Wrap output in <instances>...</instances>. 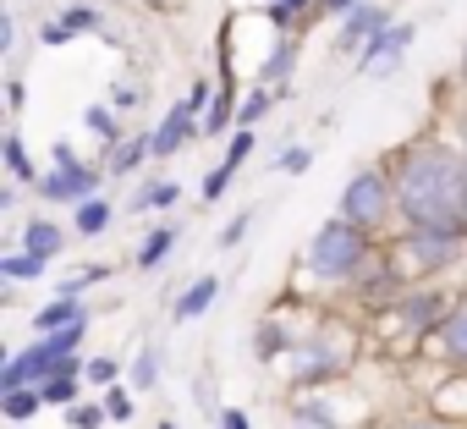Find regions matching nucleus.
<instances>
[{"instance_id": "nucleus-1", "label": "nucleus", "mask_w": 467, "mask_h": 429, "mask_svg": "<svg viewBox=\"0 0 467 429\" xmlns=\"http://www.w3.org/2000/svg\"><path fill=\"white\" fill-rule=\"evenodd\" d=\"M396 182V221L401 232L412 226H462V198H467V165L456 143L418 138L396 154L390 165Z\"/></svg>"}, {"instance_id": "nucleus-2", "label": "nucleus", "mask_w": 467, "mask_h": 429, "mask_svg": "<svg viewBox=\"0 0 467 429\" xmlns=\"http://www.w3.org/2000/svg\"><path fill=\"white\" fill-rule=\"evenodd\" d=\"M456 287H445V281H429V287H412L396 309H385L379 319H374V341L385 347V352H396L401 363H412V358H423L429 352V341L440 336V325H445V314L456 309Z\"/></svg>"}, {"instance_id": "nucleus-3", "label": "nucleus", "mask_w": 467, "mask_h": 429, "mask_svg": "<svg viewBox=\"0 0 467 429\" xmlns=\"http://www.w3.org/2000/svg\"><path fill=\"white\" fill-rule=\"evenodd\" d=\"M374 254H379V237H368V232L347 226L341 214H330V221L308 237V248H303V276H308V287L347 298Z\"/></svg>"}, {"instance_id": "nucleus-4", "label": "nucleus", "mask_w": 467, "mask_h": 429, "mask_svg": "<svg viewBox=\"0 0 467 429\" xmlns=\"http://www.w3.org/2000/svg\"><path fill=\"white\" fill-rule=\"evenodd\" d=\"M358 347H363L358 325H347V319H319V325L297 341V352L286 358V374H292L297 396H303V391H330V385H341V380L352 374V363H358Z\"/></svg>"}, {"instance_id": "nucleus-5", "label": "nucleus", "mask_w": 467, "mask_h": 429, "mask_svg": "<svg viewBox=\"0 0 467 429\" xmlns=\"http://www.w3.org/2000/svg\"><path fill=\"white\" fill-rule=\"evenodd\" d=\"M385 248L396 254V265L407 270L412 287H429V281L451 276L456 265H467V237H462V226H412V232H396Z\"/></svg>"}, {"instance_id": "nucleus-6", "label": "nucleus", "mask_w": 467, "mask_h": 429, "mask_svg": "<svg viewBox=\"0 0 467 429\" xmlns=\"http://www.w3.org/2000/svg\"><path fill=\"white\" fill-rule=\"evenodd\" d=\"M336 214H341L347 226H358V232L390 243V232H385V226L396 221V182H390V171H385V165H363V171H352L347 187H341Z\"/></svg>"}, {"instance_id": "nucleus-7", "label": "nucleus", "mask_w": 467, "mask_h": 429, "mask_svg": "<svg viewBox=\"0 0 467 429\" xmlns=\"http://www.w3.org/2000/svg\"><path fill=\"white\" fill-rule=\"evenodd\" d=\"M105 176H110L105 165H88V160L61 138V143L50 149V171L39 176L34 193H39L45 204H72V209H78V204H88V198H105V193H99Z\"/></svg>"}, {"instance_id": "nucleus-8", "label": "nucleus", "mask_w": 467, "mask_h": 429, "mask_svg": "<svg viewBox=\"0 0 467 429\" xmlns=\"http://www.w3.org/2000/svg\"><path fill=\"white\" fill-rule=\"evenodd\" d=\"M412 292V281H407V270L396 265V254L379 243V254L363 265V276L352 281V292H347V303L358 309V314H368V319H379L385 309H396L401 298Z\"/></svg>"}, {"instance_id": "nucleus-9", "label": "nucleus", "mask_w": 467, "mask_h": 429, "mask_svg": "<svg viewBox=\"0 0 467 429\" xmlns=\"http://www.w3.org/2000/svg\"><path fill=\"white\" fill-rule=\"evenodd\" d=\"M292 424L297 429H358V413H341V391H303L292 402Z\"/></svg>"}, {"instance_id": "nucleus-10", "label": "nucleus", "mask_w": 467, "mask_h": 429, "mask_svg": "<svg viewBox=\"0 0 467 429\" xmlns=\"http://www.w3.org/2000/svg\"><path fill=\"white\" fill-rule=\"evenodd\" d=\"M429 358H440V374H467V287H462L456 309L445 314L440 336L429 341Z\"/></svg>"}, {"instance_id": "nucleus-11", "label": "nucleus", "mask_w": 467, "mask_h": 429, "mask_svg": "<svg viewBox=\"0 0 467 429\" xmlns=\"http://www.w3.org/2000/svg\"><path fill=\"white\" fill-rule=\"evenodd\" d=\"M412 39H418V28L412 23H390L379 39H368V50L358 56V72H374V78H390L396 67H401V56L412 50Z\"/></svg>"}, {"instance_id": "nucleus-12", "label": "nucleus", "mask_w": 467, "mask_h": 429, "mask_svg": "<svg viewBox=\"0 0 467 429\" xmlns=\"http://www.w3.org/2000/svg\"><path fill=\"white\" fill-rule=\"evenodd\" d=\"M390 23H396V12H390V6H374V0H363V6H358L347 23H341V34H336L341 56H352V61H358V56L368 50V39H379Z\"/></svg>"}, {"instance_id": "nucleus-13", "label": "nucleus", "mask_w": 467, "mask_h": 429, "mask_svg": "<svg viewBox=\"0 0 467 429\" xmlns=\"http://www.w3.org/2000/svg\"><path fill=\"white\" fill-rule=\"evenodd\" d=\"M192 138H203V121H192L182 105H171L165 116H160V127L149 132V143H154V160H171L176 149H187Z\"/></svg>"}, {"instance_id": "nucleus-14", "label": "nucleus", "mask_w": 467, "mask_h": 429, "mask_svg": "<svg viewBox=\"0 0 467 429\" xmlns=\"http://www.w3.org/2000/svg\"><path fill=\"white\" fill-rule=\"evenodd\" d=\"M297 330L281 319V314H265V325L254 330V352H259V363H286L292 352H297Z\"/></svg>"}, {"instance_id": "nucleus-15", "label": "nucleus", "mask_w": 467, "mask_h": 429, "mask_svg": "<svg viewBox=\"0 0 467 429\" xmlns=\"http://www.w3.org/2000/svg\"><path fill=\"white\" fill-rule=\"evenodd\" d=\"M237 110H243V94H237V83H231V72L220 67V94H214V105H209V116H203V138L237 132Z\"/></svg>"}, {"instance_id": "nucleus-16", "label": "nucleus", "mask_w": 467, "mask_h": 429, "mask_svg": "<svg viewBox=\"0 0 467 429\" xmlns=\"http://www.w3.org/2000/svg\"><path fill=\"white\" fill-rule=\"evenodd\" d=\"M292 67H297V34H275V45H270V56L259 61L254 83H265V89H286Z\"/></svg>"}, {"instance_id": "nucleus-17", "label": "nucleus", "mask_w": 467, "mask_h": 429, "mask_svg": "<svg viewBox=\"0 0 467 429\" xmlns=\"http://www.w3.org/2000/svg\"><path fill=\"white\" fill-rule=\"evenodd\" d=\"M17 248L50 265V259H56V254L67 248V226H56V221H50V214H34V221L23 226V243H17Z\"/></svg>"}, {"instance_id": "nucleus-18", "label": "nucleus", "mask_w": 467, "mask_h": 429, "mask_svg": "<svg viewBox=\"0 0 467 429\" xmlns=\"http://www.w3.org/2000/svg\"><path fill=\"white\" fill-rule=\"evenodd\" d=\"M214 298H220V276H198L192 287H182V292H176V303H171V319H176V325H187V319L209 314V309H214Z\"/></svg>"}, {"instance_id": "nucleus-19", "label": "nucleus", "mask_w": 467, "mask_h": 429, "mask_svg": "<svg viewBox=\"0 0 467 429\" xmlns=\"http://www.w3.org/2000/svg\"><path fill=\"white\" fill-rule=\"evenodd\" d=\"M143 160H154V143H149V132H127L116 149H105V160H99V165H105L110 176H132Z\"/></svg>"}, {"instance_id": "nucleus-20", "label": "nucleus", "mask_w": 467, "mask_h": 429, "mask_svg": "<svg viewBox=\"0 0 467 429\" xmlns=\"http://www.w3.org/2000/svg\"><path fill=\"white\" fill-rule=\"evenodd\" d=\"M83 319H94L83 303H72V298H50V303L34 314V336H61V330H72V325H83Z\"/></svg>"}, {"instance_id": "nucleus-21", "label": "nucleus", "mask_w": 467, "mask_h": 429, "mask_svg": "<svg viewBox=\"0 0 467 429\" xmlns=\"http://www.w3.org/2000/svg\"><path fill=\"white\" fill-rule=\"evenodd\" d=\"M176 237H182V226H176V221H160V226H149V232H143V243H138V254H132V265H138V270H154V265H165V254L176 248Z\"/></svg>"}, {"instance_id": "nucleus-22", "label": "nucleus", "mask_w": 467, "mask_h": 429, "mask_svg": "<svg viewBox=\"0 0 467 429\" xmlns=\"http://www.w3.org/2000/svg\"><path fill=\"white\" fill-rule=\"evenodd\" d=\"M176 204H182V187H176L171 176H154V182H143V187L132 193L127 209H132V214H149V209H176Z\"/></svg>"}, {"instance_id": "nucleus-23", "label": "nucleus", "mask_w": 467, "mask_h": 429, "mask_svg": "<svg viewBox=\"0 0 467 429\" xmlns=\"http://www.w3.org/2000/svg\"><path fill=\"white\" fill-rule=\"evenodd\" d=\"M0 160H6V176H12V182H34V187H39V176H45V171L34 165V154H28V143H23L17 132L0 138Z\"/></svg>"}, {"instance_id": "nucleus-24", "label": "nucleus", "mask_w": 467, "mask_h": 429, "mask_svg": "<svg viewBox=\"0 0 467 429\" xmlns=\"http://www.w3.org/2000/svg\"><path fill=\"white\" fill-rule=\"evenodd\" d=\"M110 221H116L110 198H88V204H78V209H72V232H78V237H105V232H110Z\"/></svg>"}, {"instance_id": "nucleus-25", "label": "nucleus", "mask_w": 467, "mask_h": 429, "mask_svg": "<svg viewBox=\"0 0 467 429\" xmlns=\"http://www.w3.org/2000/svg\"><path fill=\"white\" fill-rule=\"evenodd\" d=\"M83 127L99 138V149H116V143L127 138V116H116L110 105H88V110H83Z\"/></svg>"}, {"instance_id": "nucleus-26", "label": "nucleus", "mask_w": 467, "mask_h": 429, "mask_svg": "<svg viewBox=\"0 0 467 429\" xmlns=\"http://www.w3.org/2000/svg\"><path fill=\"white\" fill-rule=\"evenodd\" d=\"M275 99H281V89H265V83H254L248 94H243V110H237V132H254L270 110H275Z\"/></svg>"}, {"instance_id": "nucleus-27", "label": "nucleus", "mask_w": 467, "mask_h": 429, "mask_svg": "<svg viewBox=\"0 0 467 429\" xmlns=\"http://www.w3.org/2000/svg\"><path fill=\"white\" fill-rule=\"evenodd\" d=\"M99 281H110V265H99V259H94V265H78L72 276H61L50 298H72V303H83V292H88V287H99Z\"/></svg>"}, {"instance_id": "nucleus-28", "label": "nucleus", "mask_w": 467, "mask_h": 429, "mask_svg": "<svg viewBox=\"0 0 467 429\" xmlns=\"http://www.w3.org/2000/svg\"><path fill=\"white\" fill-rule=\"evenodd\" d=\"M39 407H45L39 385H28V391H6V396H0V413H6V424H12V429L34 424V418H39Z\"/></svg>"}, {"instance_id": "nucleus-29", "label": "nucleus", "mask_w": 467, "mask_h": 429, "mask_svg": "<svg viewBox=\"0 0 467 429\" xmlns=\"http://www.w3.org/2000/svg\"><path fill=\"white\" fill-rule=\"evenodd\" d=\"M127 385H132V391H154V385H160V352H154V347H138V358H132V369H127Z\"/></svg>"}, {"instance_id": "nucleus-30", "label": "nucleus", "mask_w": 467, "mask_h": 429, "mask_svg": "<svg viewBox=\"0 0 467 429\" xmlns=\"http://www.w3.org/2000/svg\"><path fill=\"white\" fill-rule=\"evenodd\" d=\"M83 380H88V396H94V391L105 396L110 385H127V380H121V358H88Z\"/></svg>"}, {"instance_id": "nucleus-31", "label": "nucleus", "mask_w": 467, "mask_h": 429, "mask_svg": "<svg viewBox=\"0 0 467 429\" xmlns=\"http://www.w3.org/2000/svg\"><path fill=\"white\" fill-rule=\"evenodd\" d=\"M56 17H61V23H67L72 34H105V17H99V12L88 6V0H72V6H61Z\"/></svg>"}, {"instance_id": "nucleus-32", "label": "nucleus", "mask_w": 467, "mask_h": 429, "mask_svg": "<svg viewBox=\"0 0 467 429\" xmlns=\"http://www.w3.org/2000/svg\"><path fill=\"white\" fill-rule=\"evenodd\" d=\"M0 276H6L12 287H17V281H45V259H34V254H23V248H17V254L0 259Z\"/></svg>"}, {"instance_id": "nucleus-33", "label": "nucleus", "mask_w": 467, "mask_h": 429, "mask_svg": "<svg viewBox=\"0 0 467 429\" xmlns=\"http://www.w3.org/2000/svg\"><path fill=\"white\" fill-rule=\"evenodd\" d=\"M105 424H110V413L99 396H83L78 407H67V429H105Z\"/></svg>"}, {"instance_id": "nucleus-34", "label": "nucleus", "mask_w": 467, "mask_h": 429, "mask_svg": "<svg viewBox=\"0 0 467 429\" xmlns=\"http://www.w3.org/2000/svg\"><path fill=\"white\" fill-rule=\"evenodd\" d=\"M132 396H138L132 385H110V391L99 396L105 413H110V424H132V418H138V402H132Z\"/></svg>"}, {"instance_id": "nucleus-35", "label": "nucleus", "mask_w": 467, "mask_h": 429, "mask_svg": "<svg viewBox=\"0 0 467 429\" xmlns=\"http://www.w3.org/2000/svg\"><path fill=\"white\" fill-rule=\"evenodd\" d=\"M214 94H220V89H214L209 78H198V83L187 89V99H176V105H182V110H187L192 121H203V116H209V105H214Z\"/></svg>"}, {"instance_id": "nucleus-36", "label": "nucleus", "mask_w": 467, "mask_h": 429, "mask_svg": "<svg viewBox=\"0 0 467 429\" xmlns=\"http://www.w3.org/2000/svg\"><path fill=\"white\" fill-rule=\"evenodd\" d=\"M254 143H259L254 132H231V138H225V160H220V165H225V171H243V165H248V154H254Z\"/></svg>"}, {"instance_id": "nucleus-37", "label": "nucleus", "mask_w": 467, "mask_h": 429, "mask_svg": "<svg viewBox=\"0 0 467 429\" xmlns=\"http://www.w3.org/2000/svg\"><path fill=\"white\" fill-rule=\"evenodd\" d=\"M308 165H314V149H308V143H286V149L275 154V171H286V176H303Z\"/></svg>"}, {"instance_id": "nucleus-38", "label": "nucleus", "mask_w": 467, "mask_h": 429, "mask_svg": "<svg viewBox=\"0 0 467 429\" xmlns=\"http://www.w3.org/2000/svg\"><path fill=\"white\" fill-rule=\"evenodd\" d=\"M105 105H110V110H116V116H132V110H138V105H143V83H116V89H110V99H105Z\"/></svg>"}, {"instance_id": "nucleus-39", "label": "nucleus", "mask_w": 467, "mask_h": 429, "mask_svg": "<svg viewBox=\"0 0 467 429\" xmlns=\"http://www.w3.org/2000/svg\"><path fill=\"white\" fill-rule=\"evenodd\" d=\"M248 232H254V209H237V214L225 221V232H220V248H237Z\"/></svg>"}, {"instance_id": "nucleus-40", "label": "nucleus", "mask_w": 467, "mask_h": 429, "mask_svg": "<svg viewBox=\"0 0 467 429\" xmlns=\"http://www.w3.org/2000/svg\"><path fill=\"white\" fill-rule=\"evenodd\" d=\"M231 176H237V171H225V165H214V171L203 176V187H198V193H203V204H220V198L231 193Z\"/></svg>"}, {"instance_id": "nucleus-41", "label": "nucleus", "mask_w": 467, "mask_h": 429, "mask_svg": "<svg viewBox=\"0 0 467 429\" xmlns=\"http://www.w3.org/2000/svg\"><path fill=\"white\" fill-rule=\"evenodd\" d=\"M72 39H78V34H72L61 17H45V23H39V45H50V50H56V45H72Z\"/></svg>"}, {"instance_id": "nucleus-42", "label": "nucleus", "mask_w": 467, "mask_h": 429, "mask_svg": "<svg viewBox=\"0 0 467 429\" xmlns=\"http://www.w3.org/2000/svg\"><path fill=\"white\" fill-rule=\"evenodd\" d=\"M358 6H363V0H319V12H314V17H341V23H347Z\"/></svg>"}, {"instance_id": "nucleus-43", "label": "nucleus", "mask_w": 467, "mask_h": 429, "mask_svg": "<svg viewBox=\"0 0 467 429\" xmlns=\"http://www.w3.org/2000/svg\"><path fill=\"white\" fill-rule=\"evenodd\" d=\"M214 429H254V424H248V413H243V407H220Z\"/></svg>"}, {"instance_id": "nucleus-44", "label": "nucleus", "mask_w": 467, "mask_h": 429, "mask_svg": "<svg viewBox=\"0 0 467 429\" xmlns=\"http://www.w3.org/2000/svg\"><path fill=\"white\" fill-rule=\"evenodd\" d=\"M12 45H17V17L0 12V56H12Z\"/></svg>"}, {"instance_id": "nucleus-45", "label": "nucleus", "mask_w": 467, "mask_h": 429, "mask_svg": "<svg viewBox=\"0 0 467 429\" xmlns=\"http://www.w3.org/2000/svg\"><path fill=\"white\" fill-rule=\"evenodd\" d=\"M23 105H28V89H23V78H6V110L17 116Z\"/></svg>"}, {"instance_id": "nucleus-46", "label": "nucleus", "mask_w": 467, "mask_h": 429, "mask_svg": "<svg viewBox=\"0 0 467 429\" xmlns=\"http://www.w3.org/2000/svg\"><path fill=\"white\" fill-rule=\"evenodd\" d=\"M396 429H456V424H445V418H412V424H396Z\"/></svg>"}, {"instance_id": "nucleus-47", "label": "nucleus", "mask_w": 467, "mask_h": 429, "mask_svg": "<svg viewBox=\"0 0 467 429\" xmlns=\"http://www.w3.org/2000/svg\"><path fill=\"white\" fill-rule=\"evenodd\" d=\"M456 154H462V165H467V127H462V138H456Z\"/></svg>"}, {"instance_id": "nucleus-48", "label": "nucleus", "mask_w": 467, "mask_h": 429, "mask_svg": "<svg viewBox=\"0 0 467 429\" xmlns=\"http://www.w3.org/2000/svg\"><path fill=\"white\" fill-rule=\"evenodd\" d=\"M462 237H467V198H462Z\"/></svg>"}, {"instance_id": "nucleus-49", "label": "nucleus", "mask_w": 467, "mask_h": 429, "mask_svg": "<svg viewBox=\"0 0 467 429\" xmlns=\"http://www.w3.org/2000/svg\"><path fill=\"white\" fill-rule=\"evenodd\" d=\"M154 429H176V418H160V424H154Z\"/></svg>"}, {"instance_id": "nucleus-50", "label": "nucleus", "mask_w": 467, "mask_h": 429, "mask_svg": "<svg viewBox=\"0 0 467 429\" xmlns=\"http://www.w3.org/2000/svg\"><path fill=\"white\" fill-rule=\"evenodd\" d=\"M462 83H467V50H462Z\"/></svg>"}]
</instances>
